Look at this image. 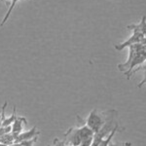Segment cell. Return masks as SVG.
<instances>
[{
    "mask_svg": "<svg viewBox=\"0 0 146 146\" xmlns=\"http://www.w3.org/2000/svg\"><path fill=\"white\" fill-rule=\"evenodd\" d=\"M129 48V56L124 63L118 65V69L124 72L127 78H131L133 74L140 70L146 62V46L140 43L131 45Z\"/></svg>",
    "mask_w": 146,
    "mask_h": 146,
    "instance_id": "cell-1",
    "label": "cell"
},
{
    "mask_svg": "<svg viewBox=\"0 0 146 146\" xmlns=\"http://www.w3.org/2000/svg\"><path fill=\"white\" fill-rule=\"evenodd\" d=\"M106 121H107V119L104 113L98 112L96 109H94V110H92L90 112V114H89V116L87 117L86 121H85V124L96 133L102 128L103 125L105 124Z\"/></svg>",
    "mask_w": 146,
    "mask_h": 146,
    "instance_id": "cell-2",
    "label": "cell"
},
{
    "mask_svg": "<svg viewBox=\"0 0 146 146\" xmlns=\"http://www.w3.org/2000/svg\"><path fill=\"white\" fill-rule=\"evenodd\" d=\"M143 35L139 33V32H133L131 36L127 40V41L123 42V43H120V44H116L114 46V48L116 49L117 51H122L124 50L125 48H128L131 45H133V44H138L141 42V40L143 39Z\"/></svg>",
    "mask_w": 146,
    "mask_h": 146,
    "instance_id": "cell-3",
    "label": "cell"
},
{
    "mask_svg": "<svg viewBox=\"0 0 146 146\" xmlns=\"http://www.w3.org/2000/svg\"><path fill=\"white\" fill-rule=\"evenodd\" d=\"M39 135H40V131L37 129L36 127H33V128L28 129V131H22V133L16 137L15 142H21V141H23V140L32 139V138L38 137Z\"/></svg>",
    "mask_w": 146,
    "mask_h": 146,
    "instance_id": "cell-4",
    "label": "cell"
},
{
    "mask_svg": "<svg viewBox=\"0 0 146 146\" xmlns=\"http://www.w3.org/2000/svg\"><path fill=\"white\" fill-rule=\"evenodd\" d=\"M23 124H25V125L27 124V119H25V117H18V116H17V118L15 119L14 123L12 124V131H11V133H12V135L15 136V139H16V137H17V136L23 131Z\"/></svg>",
    "mask_w": 146,
    "mask_h": 146,
    "instance_id": "cell-5",
    "label": "cell"
},
{
    "mask_svg": "<svg viewBox=\"0 0 146 146\" xmlns=\"http://www.w3.org/2000/svg\"><path fill=\"white\" fill-rule=\"evenodd\" d=\"M127 28L129 30H131L133 32H139L146 37V17L143 16L141 21L136 25H129Z\"/></svg>",
    "mask_w": 146,
    "mask_h": 146,
    "instance_id": "cell-6",
    "label": "cell"
},
{
    "mask_svg": "<svg viewBox=\"0 0 146 146\" xmlns=\"http://www.w3.org/2000/svg\"><path fill=\"white\" fill-rule=\"evenodd\" d=\"M19 1H20V0H12L10 6H9V8H8V11H7V13L5 14V16H4L2 22L0 23V27H3V25L7 23V21L9 20V18H10V16H11L12 12H13V10H14V8H15L16 4H17Z\"/></svg>",
    "mask_w": 146,
    "mask_h": 146,
    "instance_id": "cell-7",
    "label": "cell"
},
{
    "mask_svg": "<svg viewBox=\"0 0 146 146\" xmlns=\"http://www.w3.org/2000/svg\"><path fill=\"white\" fill-rule=\"evenodd\" d=\"M117 131H118V125H116V126H115V128L112 129L111 133H110L109 135H108L106 137L104 138V139L101 140V142L98 144V146H108V145H109V143L112 141L113 137H114V135H115V133H117Z\"/></svg>",
    "mask_w": 146,
    "mask_h": 146,
    "instance_id": "cell-8",
    "label": "cell"
},
{
    "mask_svg": "<svg viewBox=\"0 0 146 146\" xmlns=\"http://www.w3.org/2000/svg\"><path fill=\"white\" fill-rule=\"evenodd\" d=\"M15 136L12 135V133H5L2 136H0V143H4L6 145H11L12 143L15 142Z\"/></svg>",
    "mask_w": 146,
    "mask_h": 146,
    "instance_id": "cell-9",
    "label": "cell"
},
{
    "mask_svg": "<svg viewBox=\"0 0 146 146\" xmlns=\"http://www.w3.org/2000/svg\"><path fill=\"white\" fill-rule=\"evenodd\" d=\"M16 118H17V115H16V106H14L12 115L9 117H5V119H4L3 122H2V127L12 126V124L14 123V121H15Z\"/></svg>",
    "mask_w": 146,
    "mask_h": 146,
    "instance_id": "cell-10",
    "label": "cell"
},
{
    "mask_svg": "<svg viewBox=\"0 0 146 146\" xmlns=\"http://www.w3.org/2000/svg\"><path fill=\"white\" fill-rule=\"evenodd\" d=\"M7 106V102L4 103L3 107H2V111H1V114H0V128L2 127V122L3 120L5 119V108Z\"/></svg>",
    "mask_w": 146,
    "mask_h": 146,
    "instance_id": "cell-11",
    "label": "cell"
},
{
    "mask_svg": "<svg viewBox=\"0 0 146 146\" xmlns=\"http://www.w3.org/2000/svg\"><path fill=\"white\" fill-rule=\"evenodd\" d=\"M54 146H67L65 141H62V140H60L58 138H56L54 140Z\"/></svg>",
    "mask_w": 146,
    "mask_h": 146,
    "instance_id": "cell-12",
    "label": "cell"
},
{
    "mask_svg": "<svg viewBox=\"0 0 146 146\" xmlns=\"http://www.w3.org/2000/svg\"><path fill=\"white\" fill-rule=\"evenodd\" d=\"M145 84H146V72L144 73V78H143L142 81H141L140 83L137 85V87H138V88H140V87H142L143 85H145Z\"/></svg>",
    "mask_w": 146,
    "mask_h": 146,
    "instance_id": "cell-13",
    "label": "cell"
},
{
    "mask_svg": "<svg viewBox=\"0 0 146 146\" xmlns=\"http://www.w3.org/2000/svg\"><path fill=\"white\" fill-rule=\"evenodd\" d=\"M1 1H3L4 3L6 4V6H10V4H11L12 0H1Z\"/></svg>",
    "mask_w": 146,
    "mask_h": 146,
    "instance_id": "cell-14",
    "label": "cell"
},
{
    "mask_svg": "<svg viewBox=\"0 0 146 146\" xmlns=\"http://www.w3.org/2000/svg\"><path fill=\"white\" fill-rule=\"evenodd\" d=\"M140 44H141V45H144V46H146V37H145V36L143 37V39H142V40H141Z\"/></svg>",
    "mask_w": 146,
    "mask_h": 146,
    "instance_id": "cell-15",
    "label": "cell"
},
{
    "mask_svg": "<svg viewBox=\"0 0 146 146\" xmlns=\"http://www.w3.org/2000/svg\"><path fill=\"white\" fill-rule=\"evenodd\" d=\"M8 146H23V145L21 144V142H14V143H12L11 145H8Z\"/></svg>",
    "mask_w": 146,
    "mask_h": 146,
    "instance_id": "cell-16",
    "label": "cell"
},
{
    "mask_svg": "<svg viewBox=\"0 0 146 146\" xmlns=\"http://www.w3.org/2000/svg\"><path fill=\"white\" fill-rule=\"evenodd\" d=\"M108 146H118V145L114 144V143H113V142H112V141H111V142H110V143H109V145H108ZM123 146H125V145L123 144Z\"/></svg>",
    "mask_w": 146,
    "mask_h": 146,
    "instance_id": "cell-17",
    "label": "cell"
},
{
    "mask_svg": "<svg viewBox=\"0 0 146 146\" xmlns=\"http://www.w3.org/2000/svg\"><path fill=\"white\" fill-rule=\"evenodd\" d=\"M124 145L125 146H131V142H127V143H125Z\"/></svg>",
    "mask_w": 146,
    "mask_h": 146,
    "instance_id": "cell-18",
    "label": "cell"
},
{
    "mask_svg": "<svg viewBox=\"0 0 146 146\" xmlns=\"http://www.w3.org/2000/svg\"><path fill=\"white\" fill-rule=\"evenodd\" d=\"M141 68H144V69H146V62H144V64H143L142 66H141ZM141 68H140V69H141Z\"/></svg>",
    "mask_w": 146,
    "mask_h": 146,
    "instance_id": "cell-19",
    "label": "cell"
},
{
    "mask_svg": "<svg viewBox=\"0 0 146 146\" xmlns=\"http://www.w3.org/2000/svg\"><path fill=\"white\" fill-rule=\"evenodd\" d=\"M0 146H8V145L4 144V143H0Z\"/></svg>",
    "mask_w": 146,
    "mask_h": 146,
    "instance_id": "cell-20",
    "label": "cell"
}]
</instances>
